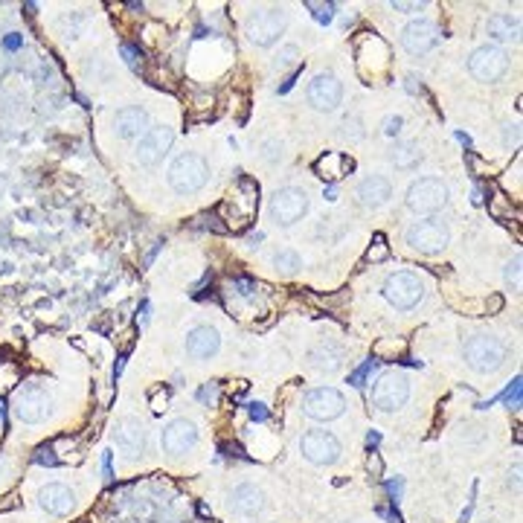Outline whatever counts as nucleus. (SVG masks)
<instances>
[{"label":"nucleus","instance_id":"8fccbe9b","mask_svg":"<svg viewBox=\"0 0 523 523\" xmlns=\"http://www.w3.org/2000/svg\"><path fill=\"white\" fill-rule=\"evenodd\" d=\"M126 358H128V352H122V355L116 358V363H114V381L122 375V366H126Z\"/></svg>","mask_w":523,"mask_h":523},{"label":"nucleus","instance_id":"2f4dec72","mask_svg":"<svg viewBox=\"0 0 523 523\" xmlns=\"http://www.w3.org/2000/svg\"><path fill=\"white\" fill-rule=\"evenodd\" d=\"M375 366H378V360H375V358H369V360H363V363H360V366L355 369V373L349 375V384H352V387H363L366 375H369V373H373V369H375Z\"/></svg>","mask_w":523,"mask_h":523},{"label":"nucleus","instance_id":"c03bdc74","mask_svg":"<svg viewBox=\"0 0 523 523\" xmlns=\"http://www.w3.org/2000/svg\"><path fill=\"white\" fill-rule=\"evenodd\" d=\"M378 514L390 523H402V514H398V509H390V506H378Z\"/></svg>","mask_w":523,"mask_h":523},{"label":"nucleus","instance_id":"f8f14e48","mask_svg":"<svg viewBox=\"0 0 523 523\" xmlns=\"http://www.w3.org/2000/svg\"><path fill=\"white\" fill-rule=\"evenodd\" d=\"M299 451L314 466H331L341 459V442H337V436L329 434V430H309V434L299 439Z\"/></svg>","mask_w":523,"mask_h":523},{"label":"nucleus","instance_id":"ea45409f","mask_svg":"<svg viewBox=\"0 0 523 523\" xmlns=\"http://www.w3.org/2000/svg\"><path fill=\"white\" fill-rule=\"evenodd\" d=\"M166 402H169V390H158L155 395H151V410L163 413L166 410Z\"/></svg>","mask_w":523,"mask_h":523},{"label":"nucleus","instance_id":"f704fd0d","mask_svg":"<svg viewBox=\"0 0 523 523\" xmlns=\"http://www.w3.org/2000/svg\"><path fill=\"white\" fill-rule=\"evenodd\" d=\"M33 459H35L38 466H50V468H53V466H58V456H55L53 445H41V448L35 451V456H33Z\"/></svg>","mask_w":523,"mask_h":523},{"label":"nucleus","instance_id":"393cba45","mask_svg":"<svg viewBox=\"0 0 523 523\" xmlns=\"http://www.w3.org/2000/svg\"><path fill=\"white\" fill-rule=\"evenodd\" d=\"M309 360H312V366H314V369H320V373H334V369L341 366V360H343V352L337 349L334 343L323 341V343H317V346L312 349Z\"/></svg>","mask_w":523,"mask_h":523},{"label":"nucleus","instance_id":"58836bf2","mask_svg":"<svg viewBox=\"0 0 523 523\" xmlns=\"http://www.w3.org/2000/svg\"><path fill=\"white\" fill-rule=\"evenodd\" d=\"M248 413H251V419H253V422H268V419H270V413H268V407H265L262 402L248 404Z\"/></svg>","mask_w":523,"mask_h":523},{"label":"nucleus","instance_id":"a19ab883","mask_svg":"<svg viewBox=\"0 0 523 523\" xmlns=\"http://www.w3.org/2000/svg\"><path fill=\"white\" fill-rule=\"evenodd\" d=\"M398 131H402V116H387V119H384V134L395 137Z\"/></svg>","mask_w":523,"mask_h":523},{"label":"nucleus","instance_id":"5701e85b","mask_svg":"<svg viewBox=\"0 0 523 523\" xmlns=\"http://www.w3.org/2000/svg\"><path fill=\"white\" fill-rule=\"evenodd\" d=\"M352 169H355V160L346 158V155H341V151H326V155L314 163V172H317L323 180H337V177L349 175Z\"/></svg>","mask_w":523,"mask_h":523},{"label":"nucleus","instance_id":"c9c22d12","mask_svg":"<svg viewBox=\"0 0 523 523\" xmlns=\"http://www.w3.org/2000/svg\"><path fill=\"white\" fill-rule=\"evenodd\" d=\"M366 471H369V477H375V480H381L384 477V459H381V453H369V459H366Z\"/></svg>","mask_w":523,"mask_h":523},{"label":"nucleus","instance_id":"c756f323","mask_svg":"<svg viewBox=\"0 0 523 523\" xmlns=\"http://www.w3.org/2000/svg\"><path fill=\"white\" fill-rule=\"evenodd\" d=\"M387 253H390V248H387V236L384 233H375L373 236V248L366 251V262H384L387 259Z\"/></svg>","mask_w":523,"mask_h":523},{"label":"nucleus","instance_id":"7ed1b4c3","mask_svg":"<svg viewBox=\"0 0 523 523\" xmlns=\"http://www.w3.org/2000/svg\"><path fill=\"white\" fill-rule=\"evenodd\" d=\"M468 70H471V76H474L477 82L495 84V82H500V79L506 76V70H509V55H506V50L497 47V44H483V47H477V50L471 53Z\"/></svg>","mask_w":523,"mask_h":523},{"label":"nucleus","instance_id":"4be33fe9","mask_svg":"<svg viewBox=\"0 0 523 523\" xmlns=\"http://www.w3.org/2000/svg\"><path fill=\"white\" fill-rule=\"evenodd\" d=\"M145 122H148V114L143 111V108H122V111H116V116H114V131L122 137V140H131V137H140V131L145 128Z\"/></svg>","mask_w":523,"mask_h":523},{"label":"nucleus","instance_id":"3c124183","mask_svg":"<svg viewBox=\"0 0 523 523\" xmlns=\"http://www.w3.org/2000/svg\"><path fill=\"white\" fill-rule=\"evenodd\" d=\"M512 485H514V491L520 488V466H514V471L509 474V488H512Z\"/></svg>","mask_w":523,"mask_h":523},{"label":"nucleus","instance_id":"c85d7f7f","mask_svg":"<svg viewBox=\"0 0 523 523\" xmlns=\"http://www.w3.org/2000/svg\"><path fill=\"white\" fill-rule=\"evenodd\" d=\"M404 341H395V343H390V341H381V343H375V349H373V358L375 360H395V355H404Z\"/></svg>","mask_w":523,"mask_h":523},{"label":"nucleus","instance_id":"de8ad7c7","mask_svg":"<svg viewBox=\"0 0 523 523\" xmlns=\"http://www.w3.org/2000/svg\"><path fill=\"white\" fill-rule=\"evenodd\" d=\"M236 288H238V294H244V297H251V294L256 291V285L248 282V280H236Z\"/></svg>","mask_w":523,"mask_h":523},{"label":"nucleus","instance_id":"09e8293b","mask_svg":"<svg viewBox=\"0 0 523 523\" xmlns=\"http://www.w3.org/2000/svg\"><path fill=\"white\" fill-rule=\"evenodd\" d=\"M102 471H105V480H114V471H111V451L102 453Z\"/></svg>","mask_w":523,"mask_h":523},{"label":"nucleus","instance_id":"7c9ffc66","mask_svg":"<svg viewBox=\"0 0 523 523\" xmlns=\"http://www.w3.org/2000/svg\"><path fill=\"white\" fill-rule=\"evenodd\" d=\"M305 6H309V9H312L314 21H317V23H323V26L334 21V9H337L334 4H314V0H309V4H305Z\"/></svg>","mask_w":523,"mask_h":523},{"label":"nucleus","instance_id":"6e6d98bb","mask_svg":"<svg viewBox=\"0 0 523 523\" xmlns=\"http://www.w3.org/2000/svg\"><path fill=\"white\" fill-rule=\"evenodd\" d=\"M488 309H491V312H500V309H503V299H500V297H491V305H488Z\"/></svg>","mask_w":523,"mask_h":523},{"label":"nucleus","instance_id":"6e6552de","mask_svg":"<svg viewBox=\"0 0 523 523\" xmlns=\"http://www.w3.org/2000/svg\"><path fill=\"white\" fill-rule=\"evenodd\" d=\"M285 23H288L285 9H259V12H253L248 18V23H244V33H248V38L256 47H270L276 38L282 35Z\"/></svg>","mask_w":523,"mask_h":523},{"label":"nucleus","instance_id":"2eb2a0df","mask_svg":"<svg viewBox=\"0 0 523 523\" xmlns=\"http://www.w3.org/2000/svg\"><path fill=\"white\" fill-rule=\"evenodd\" d=\"M114 442L116 448L126 453V459H137L145 453V424L134 416L119 419L116 430H114Z\"/></svg>","mask_w":523,"mask_h":523},{"label":"nucleus","instance_id":"ddd939ff","mask_svg":"<svg viewBox=\"0 0 523 523\" xmlns=\"http://www.w3.org/2000/svg\"><path fill=\"white\" fill-rule=\"evenodd\" d=\"M175 143V131L166 128V126H155V128H145L140 143H137V160L143 166H158L163 163V158L169 155V148Z\"/></svg>","mask_w":523,"mask_h":523},{"label":"nucleus","instance_id":"423d86ee","mask_svg":"<svg viewBox=\"0 0 523 523\" xmlns=\"http://www.w3.org/2000/svg\"><path fill=\"white\" fill-rule=\"evenodd\" d=\"M343 410H346V398L334 387H317L302 395V413L314 422H331L337 416H343Z\"/></svg>","mask_w":523,"mask_h":523},{"label":"nucleus","instance_id":"39448f33","mask_svg":"<svg viewBox=\"0 0 523 523\" xmlns=\"http://www.w3.org/2000/svg\"><path fill=\"white\" fill-rule=\"evenodd\" d=\"M410 398V381L402 373H384L375 387H373V407L381 413H395L398 407H404Z\"/></svg>","mask_w":523,"mask_h":523},{"label":"nucleus","instance_id":"f3484780","mask_svg":"<svg viewBox=\"0 0 523 523\" xmlns=\"http://www.w3.org/2000/svg\"><path fill=\"white\" fill-rule=\"evenodd\" d=\"M160 442H163V451L172 453V456H180L195 448L198 442V427L189 422V419H175L163 427L160 434Z\"/></svg>","mask_w":523,"mask_h":523},{"label":"nucleus","instance_id":"f03ea898","mask_svg":"<svg viewBox=\"0 0 523 523\" xmlns=\"http://www.w3.org/2000/svg\"><path fill=\"white\" fill-rule=\"evenodd\" d=\"M463 355L474 373H495V369H500L506 360V343L491 334H474L466 341Z\"/></svg>","mask_w":523,"mask_h":523},{"label":"nucleus","instance_id":"13d9d810","mask_svg":"<svg viewBox=\"0 0 523 523\" xmlns=\"http://www.w3.org/2000/svg\"><path fill=\"white\" fill-rule=\"evenodd\" d=\"M337 198V192H334V187H326V201H334Z\"/></svg>","mask_w":523,"mask_h":523},{"label":"nucleus","instance_id":"a878e982","mask_svg":"<svg viewBox=\"0 0 523 523\" xmlns=\"http://www.w3.org/2000/svg\"><path fill=\"white\" fill-rule=\"evenodd\" d=\"M390 158H392V163L398 169H416L422 163V151L413 143H402V145H395V151H392Z\"/></svg>","mask_w":523,"mask_h":523},{"label":"nucleus","instance_id":"4468645a","mask_svg":"<svg viewBox=\"0 0 523 523\" xmlns=\"http://www.w3.org/2000/svg\"><path fill=\"white\" fill-rule=\"evenodd\" d=\"M439 41H442L439 26H436L434 21H424V18L410 21V23L404 26V33H402V47H404L410 55H424V53L434 50Z\"/></svg>","mask_w":523,"mask_h":523},{"label":"nucleus","instance_id":"603ef678","mask_svg":"<svg viewBox=\"0 0 523 523\" xmlns=\"http://www.w3.org/2000/svg\"><path fill=\"white\" fill-rule=\"evenodd\" d=\"M221 451H224V453H227V456H238V459H241V456H244V453H241V448H238V445H221Z\"/></svg>","mask_w":523,"mask_h":523},{"label":"nucleus","instance_id":"9b49d317","mask_svg":"<svg viewBox=\"0 0 523 523\" xmlns=\"http://www.w3.org/2000/svg\"><path fill=\"white\" fill-rule=\"evenodd\" d=\"M384 297H387L390 305H395L398 312H407V309H413V305L422 302L424 285H422V280L416 273L402 270V273H392L384 282Z\"/></svg>","mask_w":523,"mask_h":523},{"label":"nucleus","instance_id":"dca6fc26","mask_svg":"<svg viewBox=\"0 0 523 523\" xmlns=\"http://www.w3.org/2000/svg\"><path fill=\"white\" fill-rule=\"evenodd\" d=\"M343 99V84L334 73H320L312 79L309 84V102L317 108V111H334Z\"/></svg>","mask_w":523,"mask_h":523},{"label":"nucleus","instance_id":"864d4df0","mask_svg":"<svg viewBox=\"0 0 523 523\" xmlns=\"http://www.w3.org/2000/svg\"><path fill=\"white\" fill-rule=\"evenodd\" d=\"M378 442H381V434H378V430H369V436H366V445H369V448H375Z\"/></svg>","mask_w":523,"mask_h":523},{"label":"nucleus","instance_id":"72a5a7b5","mask_svg":"<svg viewBox=\"0 0 523 523\" xmlns=\"http://www.w3.org/2000/svg\"><path fill=\"white\" fill-rule=\"evenodd\" d=\"M520 262H523V256L514 253V259L506 265V282L514 285V288H520Z\"/></svg>","mask_w":523,"mask_h":523},{"label":"nucleus","instance_id":"0eeeda50","mask_svg":"<svg viewBox=\"0 0 523 523\" xmlns=\"http://www.w3.org/2000/svg\"><path fill=\"white\" fill-rule=\"evenodd\" d=\"M448 204V187L439 180V177H419L410 183L407 189V209L413 212H436Z\"/></svg>","mask_w":523,"mask_h":523},{"label":"nucleus","instance_id":"37998d69","mask_svg":"<svg viewBox=\"0 0 523 523\" xmlns=\"http://www.w3.org/2000/svg\"><path fill=\"white\" fill-rule=\"evenodd\" d=\"M402 488H404V480H402V477H398V480H390V483H387V491H390L392 503H395L398 497H402Z\"/></svg>","mask_w":523,"mask_h":523},{"label":"nucleus","instance_id":"412c9836","mask_svg":"<svg viewBox=\"0 0 523 523\" xmlns=\"http://www.w3.org/2000/svg\"><path fill=\"white\" fill-rule=\"evenodd\" d=\"M390 195H392V187H390V180L381 177V175H369L358 183V198H360L363 207H373V209L384 207L390 201Z\"/></svg>","mask_w":523,"mask_h":523},{"label":"nucleus","instance_id":"20e7f679","mask_svg":"<svg viewBox=\"0 0 523 523\" xmlns=\"http://www.w3.org/2000/svg\"><path fill=\"white\" fill-rule=\"evenodd\" d=\"M407 244L413 251H419V253H424V256H436V253H442L445 248H448V241H451V233H448V227L439 221V219H422V221H413L410 227H407Z\"/></svg>","mask_w":523,"mask_h":523},{"label":"nucleus","instance_id":"79ce46f5","mask_svg":"<svg viewBox=\"0 0 523 523\" xmlns=\"http://www.w3.org/2000/svg\"><path fill=\"white\" fill-rule=\"evenodd\" d=\"M390 6H392V9H398V12H419V9H424L422 0H419V4H404V0H392Z\"/></svg>","mask_w":523,"mask_h":523},{"label":"nucleus","instance_id":"e433bc0d","mask_svg":"<svg viewBox=\"0 0 523 523\" xmlns=\"http://www.w3.org/2000/svg\"><path fill=\"white\" fill-rule=\"evenodd\" d=\"M503 402L509 404V407H520V375L509 384V390L503 392Z\"/></svg>","mask_w":523,"mask_h":523},{"label":"nucleus","instance_id":"a211bd4d","mask_svg":"<svg viewBox=\"0 0 523 523\" xmlns=\"http://www.w3.org/2000/svg\"><path fill=\"white\" fill-rule=\"evenodd\" d=\"M38 503H41L44 512H50L55 517H65V514H70L76 509V495H73V488H67V485L50 483V485H44L38 491Z\"/></svg>","mask_w":523,"mask_h":523},{"label":"nucleus","instance_id":"a18cd8bd","mask_svg":"<svg viewBox=\"0 0 523 523\" xmlns=\"http://www.w3.org/2000/svg\"><path fill=\"white\" fill-rule=\"evenodd\" d=\"M21 44H23V38H21L18 33H9V35L4 38V47H6V50H18Z\"/></svg>","mask_w":523,"mask_h":523},{"label":"nucleus","instance_id":"4d7b16f0","mask_svg":"<svg viewBox=\"0 0 523 523\" xmlns=\"http://www.w3.org/2000/svg\"><path fill=\"white\" fill-rule=\"evenodd\" d=\"M456 140H459V143H466V145H471V137H468V134H463V131L456 134Z\"/></svg>","mask_w":523,"mask_h":523},{"label":"nucleus","instance_id":"b1692460","mask_svg":"<svg viewBox=\"0 0 523 523\" xmlns=\"http://www.w3.org/2000/svg\"><path fill=\"white\" fill-rule=\"evenodd\" d=\"M488 35L495 41H517L520 38V18H512L506 12L488 18Z\"/></svg>","mask_w":523,"mask_h":523},{"label":"nucleus","instance_id":"49530a36","mask_svg":"<svg viewBox=\"0 0 523 523\" xmlns=\"http://www.w3.org/2000/svg\"><path fill=\"white\" fill-rule=\"evenodd\" d=\"M299 73H302V70H299V67H297V70H294V73H291V76H288V79H285V82H282V84H280V94H288V90H291V87H294V82H297V79H299Z\"/></svg>","mask_w":523,"mask_h":523},{"label":"nucleus","instance_id":"9d476101","mask_svg":"<svg viewBox=\"0 0 523 523\" xmlns=\"http://www.w3.org/2000/svg\"><path fill=\"white\" fill-rule=\"evenodd\" d=\"M309 212V195H305V189L299 187H282L276 189L273 198H270V215L276 224L282 227H291L297 224L302 215Z\"/></svg>","mask_w":523,"mask_h":523},{"label":"nucleus","instance_id":"cd10ccee","mask_svg":"<svg viewBox=\"0 0 523 523\" xmlns=\"http://www.w3.org/2000/svg\"><path fill=\"white\" fill-rule=\"evenodd\" d=\"M273 67L276 70H288V67H299V50L294 47V44H288V47H282L280 53H276V58H273Z\"/></svg>","mask_w":523,"mask_h":523},{"label":"nucleus","instance_id":"bb28decb","mask_svg":"<svg viewBox=\"0 0 523 523\" xmlns=\"http://www.w3.org/2000/svg\"><path fill=\"white\" fill-rule=\"evenodd\" d=\"M273 265H276V270H282V273H294V270L302 268V256L297 251H291V248H282L280 253L273 256Z\"/></svg>","mask_w":523,"mask_h":523},{"label":"nucleus","instance_id":"6ab92c4d","mask_svg":"<svg viewBox=\"0 0 523 523\" xmlns=\"http://www.w3.org/2000/svg\"><path fill=\"white\" fill-rule=\"evenodd\" d=\"M221 349V337L212 326H195L189 334H187V352L198 360H207L212 358L215 352Z\"/></svg>","mask_w":523,"mask_h":523},{"label":"nucleus","instance_id":"473e14b6","mask_svg":"<svg viewBox=\"0 0 523 523\" xmlns=\"http://www.w3.org/2000/svg\"><path fill=\"white\" fill-rule=\"evenodd\" d=\"M219 395H221V387L215 384V381H209V384H204V387L198 390V402L207 404V407H212L215 402H219Z\"/></svg>","mask_w":523,"mask_h":523},{"label":"nucleus","instance_id":"5fc2aeb1","mask_svg":"<svg viewBox=\"0 0 523 523\" xmlns=\"http://www.w3.org/2000/svg\"><path fill=\"white\" fill-rule=\"evenodd\" d=\"M137 320H140V326L148 323V302H145V299H143V305H140V317H137Z\"/></svg>","mask_w":523,"mask_h":523},{"label":"nucleus","instance_id":"4c0bfd02","mask_svg":"<svg viewBox=\"0 0 523 523\" xmlns=\"http://www.w3.org/2000/svg\"><path fill=\"white\" fill-rule=\"evenodd\" d=\"M122 55H126V61H128V67H131V70H140V58H143V53H140L137 47L122 44Z\"/></svg>","mask_w":523,"mask_h":523},{"label":"nucleus","instance_id":"aec40b11","mask_svg":"<svg viewBox=\"0 0 523 523\" xmlns=\"http://www.w3.org/2000/svg\"><path fill=\"white\" fill-rule=\"evenodd\" d=\"M230 509L241 517H256L265 509V495L256 485L241 483V485L233 488V495H230Z\"/></svg>","mask_w":523,"mask_h":523},{"label":"nucleus","instance_id":"bf43d9fd","mask_svg":"<svg viewBox=\"0 0 523 523\" xmlns=\"http://www.w3.org/2000/svg\"><path fill=\"white\" fill-rule=\"evenodd\" d=\"M262 241V233H256V236H251V248H256V244Z\"/></svg>","mask_w":523,"mask_h":523},{"label":"nucleus","instance_id":"1a4fd4ad","mask_svg":"<svg viewBox=\"0 0 523 523\" xmlns=\"http://www.w3.org/2000/svg\"><path fill=\"white\" fill-rule=\"evenodd\" d=\"M50 395L38 387V384H23L15 390V402H12V410L15 416L23 422V424H38L50 416Z\"/></svg>","mask_w":523,"mask_h":523},{"label":"nucleus","instance_id":"f257e3e1","mask_svg":"<svg viewBox=\"0 0 523 523\" xmlns=\"http://www.w3.org/2000/svg\"><path fill=\"white\" fill-rule=\"evenodd\" d=\"M207 180H209V166L201 155H192V151L175 158V163L169 166V187L177 195H192V192L204 189Z\"/></svg>","mask_w":523,"mask_h":523}]
</instances>
